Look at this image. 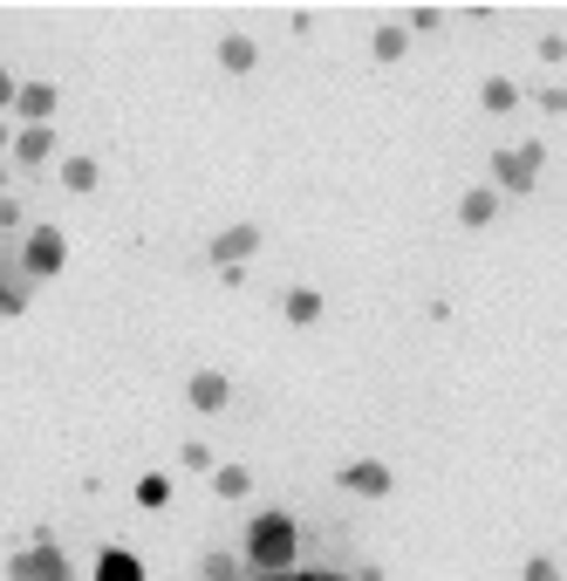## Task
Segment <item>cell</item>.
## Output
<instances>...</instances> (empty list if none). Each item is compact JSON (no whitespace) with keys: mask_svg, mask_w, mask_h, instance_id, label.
Instances as JSON below:
<instances>
[{"mask_svg":"<svg viewBox=\"0 0 567 581\" xmlns=\"http://www.w3.org/2000/svg\"><path fill=\"white\" fill-rule=\"evenodd\" d=\"M294 547H301L294 513H253V526H246V568L253 574H288Z\"/></svg>","mask_w":567,"mask_h":581,"instance_id":"cell-1","label":"cell"},{"mask_svg":"<svg viewBox=\"0 0 567 581\" xmlns=\"http://www.w3.org/2000/svg\"><path fill=\"white\" fill-rule=\"evenodd\" d=\"M62 267H69V240H62V226H35V233L21 240V274H28V281H56Z\"/></svg>","mask_w":567,"mask_h":581,"instance_id":"cell-2","label":"cell"},{"mask_svg":"<svg viewBox=\"0 0 567 581\" xmlns=\"http://www.w3.org/2000/svg\"><path fill=\"white\" fill-rule=\"evenodd\" d=\"M8 574H14V581H75V568H69V554H62L56 541H48V534H41L35 547H21L14 561H8Z\"/></svg>","mask_w":567,"mask_h":581,"instance_id":"cell-3","label":"cell"},{"mask_svg":"<svg viewBox=\"0 0 567 581\" xmlns=\"http://www.w3.org/2000/svg\"><path fill=\"white\" fill-rule=\"evenodd\" d=\"M540 165H547V150H540V144H512V150H499V158H493V192H533Z\"/></svg>","mask_w":567,"mask_h":581,"instance_id":"cell-4","label":"cell"},{"mask_svg":"<svg viewBox=\"0 0 567 581\" xmlns=\"http://www.w3.org/2000/svg\"><path fill=\"white\" fill-rule=\"evenodd\" d=\"M253 254H261V226H253V219H240V226H226V233L213 240V246H205V261H213L219 274H240Z\"/></svg>","mask_w":567,"mask_h":581,"instance_id":"cell-5","label":"cell"},{"mask_svg":"<svg viewBox=\"0 0 567 581\" xmlns=\"http://www.w3.org/2000/svg\"><path fill=\"white\" fill-rule=\"evenodd\" d=\"M390 465L383 459H355V465H342V493H355V499H390Z\"/></svg>","mask_w":567,"mask_h":581,"instance_id":"cell-6","label":"cell"},{"mask_svg":"<svg viewBox=\"0 0 567 581\" xmlns=\"http://www.w3.org/2000/svg\"><path fill=\"white\" fill-rule=\"evenodd\" d=\"M185 397H192V411H205V417H213V411H226V403H233V384H226L219 370H198L192 384H185Z\"/></svg>","mask_w":567,"mask_h":581,"instance_id":"cell-7","label":"cell"},{"mask_svg":"<svg viewBox=\"0 0 567 581\" xmlns=\"http://www.w3.org/2000/svg\"><path fill=\"white\" fill-rule=\"evenodd\" d=\"M56 104H62V96H56V83H21V96H14V117H28V131H35V123H48V117H56Z\"/></svg>","mask_w":567,"mask_h":581,"instance_id":"cell-8","label":"cell"},{"mask_svg":"<svg viewBox=\"0 0 567 581\" xmlns=\"http://www.w3.org/2000/svg\"><path fill=\"white\" fill-rule=\"evenodd\" d=\"M499 219V192L493 185H472L466 198H458V226H472V233H479V226H493Z\"/></svg>","mask_w":567,"mask_h":581,"instance_id":"cell-9","label":"cell"},{"mask_svg":"<svg viewBox=\"0 0 567 581\" xmlns=\"http://www.w3.org/2000/svg\"><path fill=\"white\" fill-rule=\"evenodd\" d=\"M14 158H21V165H48V158H56V131H48V123H35V131H14Z\"/></svg>","mask_w":567,"mask_h":581,"instance_id":"cell-10","label":"cell"},{"mask_svg":"<svg viewBox=\"0 0 567 581\" xmlns=\"http://www.w3.org/2000/svg\"><path fill=\"white\" fill-rule=\"evenodd\" d=\"M253 62H261L253 35H226V41H219V69H226V75H253Z\"/></svg>","mask_w":567,"mask_h":581,"instance_id":"cell-11","label":"cell"},{"mask_svg":"<svg viewBox=\"0 0 567 581\" xmlns=\"http://www.w3.org/2000/svg\"><path fill=\"white\" fill-rule=\"evenodd\" d=\"M280 308H288V322H294V328H315V322L328 315V301H322L315 288H288V301H280Z\"/></svg>","mask_w":567,"mask_h":581,"instance_id":"cell-12","label":"cell"},{"mask_svg":"<svg viewBox=\"0 0 567 581\" xmlns=\"http://www.w3.org/2000/svg\"><path fill=\"white\" fill-rule=\"evenodd\" d=\"M96 581H144V561H137L131 547H110V554L96 561Z\"/></svg>","mask_w":567,"mask_h":581,"instance_id":"cell-13","label":"cell"},{"mask_svg":"<svg viewBox=\"0 0 567 581\" xmlns=\"http://www.w3.org/2000/svg\"><path fill=\"white\" fill-rule=\"evenodd\" d=\"M479 104H485V117H506V110H520V83H506V75H493V83L479 89Z\"/></svg>","mask_w":567,"mask_h":581,"instance_id":"cell-14","label":"cell"},{"mask_svg":"<svg viewBox=\"0 0 567 581\" xmlns=\"http://www.w3.org/2000/svg\"><path fill=\"white\" fill-rule=\"evenodd\" d=\"M213 493H219V499H246V493H253V472H246V465H219V472H213Z\"/></svg>","mask_w":567,"mask_h":581,"instance_id":"cell-15","label":"cell"},{"mask_svg":"<svg viewBox=\"0 0 567 581\" xmlns=\"http://www.w3.org/2000/svg\"><path fill=\"white\" fill-rule=\"evenodd\" d=\"M137 507H144V513L171 507V479H165V472H144V479H137Z\"/></svg>","mask_w":567,"mask_h":581,"instance_id":"cell-16","label":"cell"},{"mask_svg":"<svg viewBox=\"0 0 567 581\" xmlns=\"http://www.w3.org/2000/svg\"><path fill=\"white\" fill-rule=\"evenodd\" d=\"M403 48H410V28H376L370 35V56L376 62H403Z\"/></svg>","mask_w":567,"mask_h":581,"instance_id":"cell-17","label":"cell"},{"mask_svg":"<svg viewBox=\"0 0 567 581\" xmlns=\"http://www.w3.org/2000/svg\"><path fill=\"white\" fill-rule=\"evenodd\" d=\"M96 179H102L96 158H62V185L69 192H96Z\"/></svg>","mask_w":567,"mask_h":581,"instance_id":"cell-18","label":"cell"},{"mask_svg":"<svg viewBox=\"0 0 567 581\" xmlns=\"http://www.w3.org/2000/svg\"><path fill=\"white\" fill-rule=\"evenodd\" d=\"M178 465H185V472H219V465H213V445H205V438H185Z\"/></svg>","mask_w":567,"mask_h":581,"instance_id":"cell-19","label":"cell"},{"mask_svg":"<svg viewBox=\"0 0 567 581\" xmlns=\"http://www.w3.org/2000/svg\"><path fill=\"white\" fill-rule=\"evenodd\" d=\"M21 308H28V288H21V281H8V274H0V315H21Z\"/></svg>","mask_w":567,"mask_h":581,"instance_id":"cell-20","label":"cell"},{"mask_svg":"<svg viewBox=\"0 0 567 581\" xmlns=\"http://www.w3.org/2000/svg\"><path fill=\"white\" fill-rule=\"evenodd\" d=\"M205 581H240V561L233 554H205Z\"/></svg>","mask_w":567,"mask_h":581,"instance_id":"cell-21","label":"cell"},{"mask_svg":"<svg viewBox=\"0 0 567 581\" xmlns=\"http://www.w3.org/2000/svg\"><path fill=\"white\" fill-rule=\"evenodd\" d=\"M431 28H445V14H437V8H418V14H410V35H431Z\"/></svg>","mask_w":567,"mask_h":581,"instance_id":"cell-22","label":"cell"},{"mask_svg":"<svg viewBox=\"0 0 567 581\" xmlns=\"http://www.w3.org/2000/svg\"><path fill=\"white\" fill-rule=\"evenodd\" d=\"M527 581H560V568L547 561V554H533V561H527Z\"/></svg>","mask_w":567,"mask_h":581,"instance_id":"cell-23","label":"cell"},{"mask_svg":"<svg viewBox=\"0 0 567 581\" xmlns=\"http://www.w3.org/2000/svg\"><path fill=\"white\" fill-rule=\"evenodd\" d=\"M540 110H547V117H567V89H540Z\"/></svg>","mask_w":567,"mask_h":581,"instance_id":"cell-24","label":"cell"},{"mask_svg":"<svg viewBox=\"0 0 567 581\" xmlns=\"http://www.w3.org/2000/svg\"><path fill=\"white\" fill-rule=\"evenodd\" d=\"M14 96H21V83H14L8 69H0V110H14Z\"/></svg>","mask_w":567,"mask_h":581,"instance_id":"cell-25","label":"cell"},{"mask_svg":"<svg viewBox=\"0 0 567 581\" xmlns=\"http://www.w3.org/2000/svg\"><path fill=\"white\" fill-rule=\"evenodd\" d=\"M288 581H349V574H288Z\"/></svg>","mask_w":567,"mask_h":581,"instance_id":"cell-26","label":"cell"},{"mask_svg":"<svg viewBox=\"0 0 567 581\" xmlns=\"http://www.w3.org/2000/svg\"><path fill=\"white\" fill-rule=\"evenodd\" d=\"M0 150H14V131H8V123H0Z\"/></svg>","mask_w":567,"mask_h":581,"instance_id":"cell-27","label":"cell"},{"mask_svg":"<svg viewBox=\"0 0 567 581\" xmlns=\"http://www.w3.org/2000/svg\"><path fill=\"white\" fill-rule=\"evenodd\" d=\"M267 581H288V574H267Z\"/></svg>","mask_w":567,"mask_h":581,"instance_id":"cell-28","label":"cell"}]
</instances>
